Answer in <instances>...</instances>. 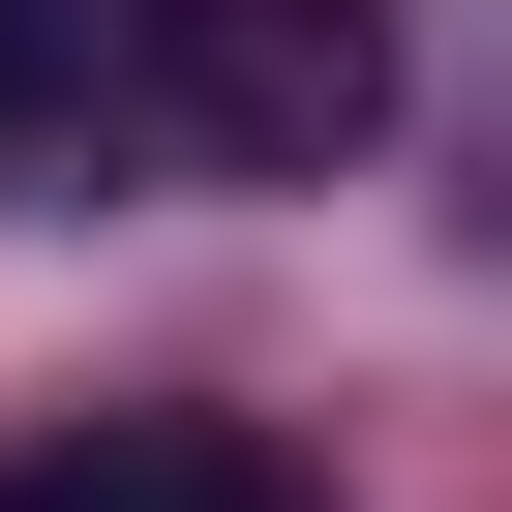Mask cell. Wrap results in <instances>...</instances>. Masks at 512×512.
Masks as SVG:
<instances>
[{"mask_svg":"<svg viewBox=\"0 0 512 512\" xmlns=\"http://www.w3.org/2000/svg\"><path fill=\"white\" fill-rule=\"evenodd\" d=\"M392 151V0H121V181H332Z\"/></svg>","mask_w":512,"mask_h":512,"instance_id":"6da1fadb","label":"cell"},{"mask_svg":"<svg viewBox=\"0 0 512 512\" xmlns=\"http://www.w3.org/2000/svg\"><path fill=\"white\" fill-rule=\"evenodd\" d=\"M121 181V0H0V211Z\"/></svg>","mask_w":512,"mask_h":512,"instance_id":"7a4b0ae2","label":"cell"},{"mask_svg":"<svg viewBox=\"0 0 512 512\" xmlns=\"http://www.w3.org/2000/svg\"><path fill=\"white\" fill-rule=\"evenodd\" d=\"M0 512H302V452H241V422H61V452H0Z\"/></svg>","mask_w":512,"mask_h":512,"instance_id":"3957f363","label":"cell"}]
</instances>
